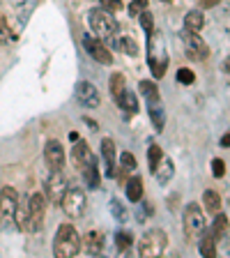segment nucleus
<instances>
[{
    "label": "nucleus",
    "instance_id": "obj_1",
    "mask_svg": "<svg viewBox=\"0 0 230 258\" xmlns=\"http://www.w3.org/2000/svg\"><path fill=\"white\" fill-rule=\"evenodd\" d=\"M147 64H150L155 79H164V76H166V70H168L166 37L157 30L147 37Z\"/></svg>",
    "mask_w": 230,
    "mask_h": 258
},
{
    "label": "nucleus",
    "instance_id": "obj_2",
    "mask_svg": "<svg viewBox=\"0 0 230 258\" xmlns=\"http://www.w3.org/2000/svg\"><path fill=\"white\" fill-rule=\"evenodd\" d=\"M88 23H90V30L97 39H102L104 44L113 42V39L118 37L120 32V26L115 21V16L106 10H92L88 14Z\"/></svg>",
    "mask_w": 230,
    "mask_h": 258
},
{
    "label": "nucleus",
    "instance_id": "obj_3",
    "mask_svg": "<svg viewBox=\"0 0 230 258\" xmlns=\"http://www.w3.org/2000/svg\"><path fill=\"white\" fill-rule=\"evenodd\" d=\"M81 251V235L71 224H62L55 233L53 253L58 258H74Z\"/></svg>",
    "mask_w": 230,
    "mask_h": 258
},
{
    "label": "nucleus",
    "instance_id": "obj_4",
    "mask_svg": "<svg viewBox=\"0 0 230 258\" xmlns=\"http://www.w3.org/2000/svg\"><path fill=\"white\" fill-rule=\"evenodd\" d=\"M168 247V235L161 228H152L138 240V256L140 258H159Z\"/></svg>",
    "mask_w": 230,
    "mask_h": 258
},
{
    "label": "nucleus",
    "instance_id": "obj_5",
    "mask_svg": "<svg viewBox=\"0 0 230 258\" xmlns=\"http://www.w3.org/2000/svg\"><path fill=\"white\" fill-rule=\"evenodd\" d=\"M26 217H28V233H37L44 228L46 217V196L42 191H35L26 201Z\"/></svg>",
    "mask_w": 230,
    "mask_h": 258
},
{
    "label": "nucleus",
    "instance_id": "obj_6",
    "mask_svg": "<svg viewBox=\"0 0 230 258\" xmlns=\"http://www.w3.org/2000/svg\"><path fill=\"white\" fill-rule=\"evenodd\" d=\"M60 205H62L64 215L69 219H81L88 210V196L81 187H67L62 199H60Z\"/></svg>",
    "mask_w": 230,
    "mask_h": 258
},
{
    "label": "nucleus",
    "instance_id": "obj_7",
    "mask_svg": "<svg viewBox=\"0 0 230 258\" xmlns=\"http://www.w3.org/2000/svg\"><path fill=\"white\" fill-rule=\"evenodd\" d=\"M203 228H207L203 208L198 203H189L184 210V237H187V242H196V237L203 233Z\"/></svg>",
    "mask_w": 230,
    "mask_h": 258
},
{
    "label": "nucleus",
    "instance_id": "obj_8",
    "mask_svg": "<svg viewBox=\"0 0 230 258\" xmlns=\"http://www.w3.org/2000/svg\"><path fill=\"white\" fill-rule=\"evenodd\" d=\"M19 201H21V194L16 191L14 187L0 189V221H3V226L14 224V212H16Z\"/></svg>",
    "mask_w": 230,
    "mask_h": 258
},
{
    "label": "nucleus",
    "instance_id": "obj_9",
    "mask_svg": "<svg viewBox=\"0 0 230 258\" xmlns=\"http://www.w3.org/2000/svg\"><path fill=\"white\" fill-rule=\"evenodd\" d=\"M184 39V48H187V55L196 62H203L209 58V46L203 42V37H198V32H187L182 35Z\"/></svg>",
    "mask_w": 230,
    "mask_h": 258
},
{
    "label": "nucleus",
    "instance_id": "obj_10",
    "mask_svg": "<svg viewBox=\"0 0 230 258\" xmlns=\"http://www.w3.org/2000/svg\"><path fill=\"white\" fill-rule=\"evenodd\" d=\"M74 95H76L81 106H86V108H99V104H102L99 90H97L95 83H90V81H79Z\"/></svg>",
    "mask_w": 230,
    "mask_h": 258
},
{
    "label": "nucleus",
    "instance_id": "obj_11",
    "mask_svg": "<svg viewBox=\"0 0 230 258\" xmlns=\"http://www.w3.org/2000/svg\"><path fill=\"white\" fill-rule=\"evenodd\" d=\"M83 46H86L88 55H90L92 60H97V62H102V64H113L111 48H108L102 39L92 37V35H86V37H83Z\"/></svg>",
    "mask_w": 230,
    "mask_h": 258
},
{
    "label": "nucleus",
    "instance_id": "obj_12",
    "mask_svg": "<svg viewBox=\"0 0 230 258\" xmlns=\"http://www.w3.org/2000/svg\"><path fill=\"white\" fill-rule=\"evenodd\" d=\"M44 161H46L48 171H62L64 150H62V145H60V141H55V139L46 141V145H44Z\"/></svg>",
    "mask_w": 230,
    "mask_h": 258
},
{
    "label": "nucleus",
    "instance_id": "obj_13",
    "mask_svg": "<svg viewBox=\"0 0 230 258\" xmlns=\"http://www.w3.org/2000/svg\"><path fill=\"white\" fill-rule=\"evenodd\" d=\"M67 187H69V184L64 180L62 171H51V175H48V180H46V199L53 205H60V199H62V194Z\"/></svg>",
    "mask_w": 230,
    "mask_h": 258
},
{
    "label": "nucleus",
    "instance_id": "obj_14",
    "mask_svg": "<svg viewBox=\"0 0 230 258\" xmlns=\"http://www.w3.org/2000/svg\"><path fill=\"white\" fill-rule=\"evenodd\" d=\"M71 143H74L71 145V164L81 171V168L92 159V150H90V145H88L83 139H76V141H71Z\"/></svg>",
    "mask_w": 230,
    "mask_h": 258
},
{
    "label": "nucleus",
    "instance_id": "obj_15",
    "mask_svg": "<svg viewBox=\"0 0 230 258\" xmlns=\"http://www.w3.org/2000/svg\"><path fill=\"white\" fill-rule=\"evenodd\" d=\"M81 249L88 256H99L104 251V237L99 231H88L86 237H81Z\"/></svg>",
    "mask_w": 230,
    "mask_h": 258
},
{
    "label": "nucleus",
    "instance_id": "obj_16",
    "mask_svg": "<svg viewBox=\"0 0 230 258\" xmlns=\"http://www.w3.org/2000/svg\"><path fill=\"white\" fill-rule=\"evenodd\" d=\"M200 240H198V251L200 256L205 258H216V240L212 237V233L207 231V228H203V233H200Z\"/></svg>",
    "mask_w": 230,
    "mask_h": 258
},
{
    "label": "nucleus",
    "instance_id": "obj_17",
    "mask_svg": "<svg viewBox=\"0 0 230 258\" xmlns=\"http://www.w3.org/2000/svg\"><path fill=\"white\" fill-rule=\"evenodd\" d=\"M81 175H83V180H86V184L90 189L99 187V166H97V157L95 155H92V159L88 161L86 166L81 168Z\"/></svg>",
    "mask_w": 230,
    "mask_h": 258
},
{
    "label": "nucleus",
    "instance_id": "obj_18",
    "mask_svg": "<svg viewBox=\"0 0 230 258\" xmlns=\"http://www.w3.org/2000/svg\"><path fill=\"white\" fill-rule=\"evenodd\" d=\"M102 157L106 161V173L115 175V143H113V139L102 141Z\"/></svg>",
    "mask_w": 230,
    "mask_h": 258
},
{
    "label": "nucleus",
    "instance_id": "obj_19",
    "mask_svg": "<svg viewBox=\"0 0 230 258\" xmlns=\"http://www.w3.org/2000/svg\"><path fill=\"white\" fill-rule=\"evenodd\" d=\"M147 113H150V120H152L157 132H161V129L166 127V108L161 106V102L147 104Z\"/></svg>",
    "mask_w": 230,
    "mask_h": 258
},
{
    "label": "nucleus",
    "instance_id": "obj_20",
    "mask_svg": "<svg viewBox=\"0 0 230 258\" xmlns=\"http://www.w3.org/2000/svg\"><path fill=\"white\" fill-rule=\"evenodd\" d=\"M127 199L129 203H140L143 201V180L138 175L127 180Z\"/></svg>",
    "mask_w": 230,
    "mask_h": 258
},
{
    "label": "nucleus",
    "instance_id": "obj_21",
    "mask_svg": "<svg viewBox=\"0 0 230 258\" xmlns=\"http://www.w3.org/2000/svg\"><path fill=\"white\" fill-rule=\"evenodd\" d=\"M152 173L157 175V180H159L161 184H166V182H171L173 173H175V166H173V161H171V159H166V157H161V161L157 164V168H155Z\"/></svg>",
    "mask_w": 230,
    "mask_h": 258
},
{
    "label": "nucleus",
    "instance_id": "obj_22",
    "mask_svg": "<svg viewBox=\"0 0 230 258\" xmlns=\"http://www.w3.org/2000/svg\"><path fill=\"white\" fill-rule=\"evenodd\" d=\"M203 26H205V16L200 10H191L184 16V30L187 32H200Z\"/></svg>",
    "mask_w": 230,
    "mask_h": 258
},
{
    "label": "nucleus",
    "instance_id": "obj_23",
    "mask_svg": "<svg viewBox=\"0 0 230 258\" xmlns=\"http://www.w3.org/2000/svg\"><path fill=\"white\" fill-rule=\"evenodd\" d=\"M115 104H118L124 113H131V115H136V113H138V99H136V95L129 90V88L122 92V97H120Z\"/></svg>",
    "mask_w": 230,
    "mask_h": 258
},
{
    "label": "nucleus",
    "instance_id": "obj_24",
    "mask_svg": "<svg viewBox=\"0 0 230 258\" xmlns=\"http://www.w3.org/2000/svg\"><path fill=\"white\" fill-rule=\"evenodd\" d=\"M209 233H212V237H214L216 242L221 240V237H225V233H228V217L223 215V212H216L214 217V224H212V228H209Z\"/></svg>",
    "mask_w": 230,
    "mask_h": 258
},
{
    "label": "nucleus",
    "instance_id": "obj_25",
    "mask_svg": "<svg viewBox=\"0 0 230 258\" xmlns=\"http://www.w3.org/2000/svg\"><path fill=\"white\" fill-rule=\"evenodd\" d=\"M108 88H111V97L118 102L120 97H122V92L127 90V79H124V74H113L111 79H108Z\"/></svg>",
    "mask_w": 230,
    "mask_h": 258
},
{
    "label": "nucleus",
    "instance_id": "obj_26",
    "mask_svg": "<svg viewBox=\"0 0 230 258\" xmlns=\"http://www.w3.org/2000/svg\"><path fill=\"white\" fill-rule=\"evenodd\" d=\"M138 90L140 95L145 97V102L147 104H155V102H161V95H159V88L152 83V81H140L138 83Z\"/></svg>",
    "mask_w": 230,
    "mask_h": 258
},
{
    "label": "nucleus",
    "instance_id": "obj_27",
    "mask_svg": "<svg viewBox=\"0 0 230 258\" xmlns=\"http://www.w3.org/2000/svg\"><path fill=\"white\" fill-rule=\"evenodd\" d=\"M221 203H223V201H221V194L219 191H214V189H207V191L203 194V205H205V210H207V212H219L221 210Z\"/></svg>",
    "mask_w": 230,
    "mask_h": 258
},
{
    "label": "nucleus",
    "instance_id": "obj_28",
    "mask_svg": "<svg viewBox=\"0 0 230 258\" xmlns=\"http://www.w3.org/2000/svg\"><path fill=\"white\" fill-rule=\"evenodd\" d=\"M113 42L118 44V48L122 51V53H127V55H138V44H136V39L129 37V35H118V37L113 39Z\"/></svg>",
    "mask_w": 230,
    "mask_h": 258
},
{
    "label": "nucleus",
    "instance_id": "obj_29",
    "mask_svg": "<svg viewBox=\"0 0 230 258\" xmlns=\"http://www.w3.org/2000/svg\"><path fill=\"white\" fill-rule=\"evenodd\" d=\"M115 247H118L120 253L131 251V247H134V235H131V233H127V231L115 233Z\"/></svg>",
    "mask_w": 230,
    "mask_h": 258
},
{
    "label": "nucleus",
    "instance_id": "obj_30",
    "mask_svg": "<svg viewBox=\"0 0 230 258\" xmlns=\"http://www.w3.org/2000/svg\"><path fill=\"white\" fill-rule=\"evenodd\" d=\"M138 19H140V26H143V30L147 32V37H150L152 32H155V16L150 14V10H143L138 14Z\"/></svg>",
    "mask_w": 230,
    "mask_h": 258
},
{
    "label": "nucleus",
    "instance_id": "obj_31",
    "mask_svg": "<svg viewBox=\"0 0 230 258\" xmlns=\"http://www.w3.org/2000/svg\"><path fill=\"white\" fill-rule=\"evenodd\" d=\"M136 166H138V164H136V157L131 155V152H122V155H120V168H122V175L127 171H136Z\"/></svg>",
    "mask_w": 230,
    "mask_h": 258
},
{
    "label": "nucleus",
    "instance_id": "obj_32",
    "mask_svg": "<svg viewBox=\"0 0 230 258\" xmlns=\"http://www.w3.org/2000/svg\"><path fill=\"white\" fill-rule=\"evenodd\" d=\"M161 157H164V150H161L159 145L152 143V145H150V150H147V161H150V171H155V168H157V164L161 161Z\"/></svg>",
    "mask_w": 230,
    "mask_h": 258
},
{
    "label": "nucleus",
    "instance_id": "obj_33",
    "mask_svg": "<svg viewBox=\"0 0 230 258\" xmlns=\"http://www.w3.org/2000/svg\"><path fill=\"white\" fill-rule=\"evenodd\" d=\"M143 10H147V0H131V5H129V16H138Z\"/></svg>",
    "mask_w": 230,
    "mask_h": 258
},
{
    "label": "nucleus",
    "instance_id": "obj_34",
    "mask_svg": "<svg viewBox=\"0 0 230 258\" xmlns=\"http://www.w3.org/2000/svg\"><path fill=\"white\" fill-rule=\"evenodd\" d=\"M177 81H180V83H187V86H191L193 81H196V76H193V72H191V70L182 67V70L177 72Z\"/></svg>",
    "mask_w": 230,
    "mask_h": 258
},
{
    "label": "nucleus",
    "instance_id": "obj_35",
    "mask_svg": "<svg viewBox=\"0 0 230 258\" xmlns=\"http://www.w3.org/2000/svg\"><path fill=\"white\" fill-rule=\"evenodd\" d=\"M99 3H102V10L111 12V14H115L122 7V0H99Z\"/></svg>",
    "mask_w": 230,
    "mask_h": 258
},
{
    "label": "nucleus",
    "instance_id": "obj_36",
    "mask_svg": "<svg viewBox=\"0 0 230 258\" xmlns=\"http://www.w3.org/2000/svg\"><path fill=\"white\" fill-rule=\"evenodd\" d=\"M212 175H214V177H223L225 175V161L223 159H214V161H212Z\"/></svg>",
    "mask_w": 230,
    "mask_h": 258
},
{
    "label": "nucleus",
    "instance_id": "obj_37",
    "mask_svg": "<svg viewBox=\"0 0 230 258\" xmlns=\"http://www.w3.org/2000/svg\"><path fill=\"white\" fill-rule=\"evenodd\" d=\"M111 210H113V215L118 217V221H124V208H122V203H120L118 199H111Z\"/></svg>",
    "mask_w": 230,
    "mask_h": 258
},
{
    "label": "nucleus",
    "instance_id": "obj_38",
    "mask_svg": "<svg viewBox=\"0 0 230 258\" xmlns=\"http://www.w3.org/2000/svg\"><path fill=\"white\" fill-rule=\"evenodd\" d=\"M12 32H10V28H7V23H5V19L0 16V39H7Z\"/></svg>",
    "mask_w": 230,
    "mask_h": 258
},
{
    "label": "nucleus",
    "instance_id": "obj_39",
    "mask_svg": "<svg viewBox=\"0 0 230 258\" xmlns=\"http://www.w3.org/2000/svg\"><path fill=\"white\" fill-rule=\"evenodd\" d=\"M216 3H219V0H200V7H203V10L205 7H214Z\"/></svg>",
    "mask_w": 230,
    "mask_h": 258
},
{
    "label": "nucleus",
    "instance_id": "obj_40",
    "mask_svg": "<svg viewBox=\"0 0 230 258\" xmlns=\"http://www.w3.org/2000/svg\"><path fill=\"white\" fill-rule=\"evenodd\" d=\"M228 143H230V134H223V139H221V145H223V148H228Z\"/></svg>",
    "mask_w": 230,
    "mask_h": 258
},
{
    "label": "nucleus",
    "instance_id": "obj_41",
    "mask_svg": "<svg viewBox=\"0 0 230 258\" xmlns=\"http://www.w3.org/2000/svg\"><path fill=\"white\" fill-rule=\"evenodd\" d=\"M86 122H88V124H90V129H92V132H95V129H97V122H95V120H90V118H86Z\"/></svg>",
    "mask_w": 230,
    "mask_h": 258
},
{
    "label": "nucleus",
    "instance_id": "obj_42",
    "mask_svg": "<svg viewBox=\"0 0 230 258\" xmlns=\"http://www.w3.org/2000/svg\"><path fill=\"white\" fill-rule=\"evenodd\" d=\"M161 3H175V0H161Z\"/></svg>",
    "mask_w": 230,
    "mask_h": 258
}]
</instances>
